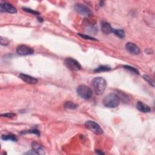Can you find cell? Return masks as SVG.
<instances>
[{"label": "cell", "instance_id": "30bf717a", "mask_svg": "<svg viewBox=\"0 0 155 155\" xmlns=\"http://www.w3.org/2000/svg\"><path fill=\"white\" fill-rule=\"evenodd\" d=\"M19 77L23 81H24L26 83L30 84H35L38 82V80L36 78H35L24 73H20Z\"/></svg>", "mask_w": 155, "mask_h": 155}, {"label": "cell", "instance_id": "cb8c5ba5", "mask_svg": "<svg viewBox=\"0 0 155 155\" xmlns=\"http://www.w3.org/2000/svg\"><path fill=\"white\" fill-rule=\"evenodd\" d=\"M16 116V114L12 113H4L1 115V116L2 117H6V118H12Z\"/></svg>", "mask_w": 155, "mask_h": 155}, {"label": "cell", "instance_id": "5b68a950", "mask_svg": "<svg viewBox=\"0 0 155 155\" xmlns=\"http://www.w3.org/2000/svg\"><path fill=\"white\" fill-rule=\"evenodd\" d=\"M66 66L73 71H78L81 69V66L80 63L72 58H67L64 60Z\"/></svg>", "mask_w": 155, "mask_h": 155}, {"label": "cell", "instance_id": "5bb4252c", "mask_svg": "<svg viewBox=\"0 0 155 155\" xmlns=\"http://www.w3.org/2000/svg\"><path fill=\"white\" fill-rule=\"evenodd\" d=\"M1 139L4 141H12L13 142H16L18 141V138L16 135L13 134H8V135H3L1 136Z\"/></svg>", "mask_w": 155, "mask_h": 155}, {"label": "cell", "instance_id": "4fadbf2b", "mask_svg": "<svg viewBox=\"0 0 155 155\" xmlns=\"http://www.w3.org/2000/svg\"><path fill=\"white\" fill-rule=\"evenodd\" d=\"M113 29H114L112 28L111 25L108 22L105 21H103L101 22V30L104 34L108 35L113 33Z\"/></svg>", "mask_w": 155, "mask_h": 155}, {"label": "cell", "instance_id": "d4e9b609", "mask_svg": "<svg viewBox=\"0 0 155 155\" xmlns=\"http://www.w3.org/2000/svg\"><path fill=\"white\" fill-rule=\"evenodd\" d=\"M95 152L97 154H104V152H103L101 150H96Z\"/></svg>", "mask_w": 155, "mask_h": 155}, {"label": "cell", "instance_id": "52a82bcc", "mask_svg": "<svg viewBox=\"0 0 155 155\" xmlns=\"http://www.w3.org/2000/svg\"><path fill=\"white\" fill-rule=\"evenodd\" d=\"M17 52L20 55L27 56L32 55L34 53V50L32 47H29L27 45H21L17 47Z\"/></svg>", "mask_w": 155, "mask_h": 155}, {"label": "cell", "instance_id": "7c38bea8", "mask_svg": "<svg viewBox=\"0 0 155 155\" xmlns=\"http://www.w3.org/2000/svg\"><path fill=\"white\" fill-rule=\"evenodd\" d=\"M136 108H138V110L142 113H149L151 112V108L150 107L145 103L141 102V101H138L136 104Z\"/></svg>", "mask_w": 155, "mask_h": 155}, {"label": "cell", "instance_id": "7a4b0ae2", "mask_svg": "<svg viewBox=\"0 0 155 155\" xmlns=\"http://www.w3.org/2000/svg\"><path fill=\"white\" fill-rule=\"evenodd\" d=\"M121 102V99L118 95L115 94H109L103 99V104L107 108H114L117 107Z\"/></svg>", "mask_w": 155, "mask_h": 155}, {"label": "cell", "instance_id": "e0dca14e", "mask_svg": "<svg viewBox=\"0 0 155 155\" xmlns=\"http://www.w3.org/2000/svg\"><path fill=\"white\" fill-rule=\"evenodd\" d=\"M27 133H32V134H35L38 136L40 135V131L36 129H30V130H23L20 132V134H27Z\"/></svg>", "mask_w": 155, "mask_h": 155}, {"label": "cell", "instance_id": "277c9868", "mask_svg": "<svg viewBox=\"0 0 155 155\" xmlns=\"http://www.w3.org/2000/svg\"><path fill=\"white\" fill-rule=\"evenodd\" d=\"M85 127L88 130L91 131V132L97 135H102L104 133V131L103 128L100 127V126L95 121H87L85 123Z\"/></svg>", "mask_w": 155, "mask_h": 155}, {"label": "cell", "instance_id": "3957f363", "mask_svg": "<svg viewBox=\"0 0 155 155\" xmlns=\"http://www.w3.org/2000/svg\"><path fill=\"white\" fill-rule=\"evenodd\" d=\"M77 94L81 98L85 99H89L93 95L91 89L84 84H81L77 87Z\"/></svg>", "mask_w": 155, "mask_h": 155}, {"label": "cell", "instance_id": "d6986e66", "mask_svg": "<svg viewBox=\"0 0 155 155\" xmlns=\"http://www.w3.org/2000/svg\"><path fill=\"white\" fill-rule=\"evenodd\" d=\"M124 68L127 69V70H128V71H130L131 72L135 73V74H137V75H139V71H138V70L136 68H135V67H133L130 66H124Z\"/></svg>", "mask_w": 155, "mask_h": 155}, {"label": "cell", "instance_id": "ba28073f", "mask_svg": "<svg viewBox=\"0 0 155 155\" xmlns=\"http://www.w3.org/2000/svg\"><path fill=\"white\" fill-rule=\"evenodd\" d=\"M125 47L126 50L130 54H132V55H139L141 52L140 49L139 48L138 46L133 43H127L125 45Z\"/></svg>", "mask_w": 155, "mask_h": 155}, {"label": "cell", "instance_id": "9c48e42d", "mask_svg": "<svg viewBox=\"0 0 155 155\" xmlns=\"http://www.w3.org/2000/svg\"><path fill=\"white\" fill-rule=\"evenodd\" d=\"M0 11L1 12H7L9 13H17V10L12 4L7 3H3L0 4Z\"/></svg>", "mask_w": 155, "mask_h": 155}, {"label": "cell", "instance_id": "ac0fdd59", "mask_svg": "<svg viewBox=\"0 0 155 155\" xmlns=\"http://www.w3.org/2000/svg\"><path fill=\"white\" fill-rule=\"evenodd\" d=\"M113 33H114L116 36H118L120 38H123L125 36L124 32L121 29H113Z\"/></svg>", "mask_w": 155, "mask_h": 155}, {"label": "cell", "instance_id": "9a60e30c", "mask_svg": "<svg viewBox=\"0 0 155 155\" xmlns=\"http://www.w3.org/2000/svg\"><path fill=\"white\" fill-rule=\"evenodd\" d=\"M64 107L66 108H68V109H76L78 107V105L72 102V101H66L64 103Z\"/></svg>", "mask_w": 155, "mask_h": 155}, {"label": "cell", "instance_id": "484cf974", "mask_svg": "<svg viewBox=\"0 0 155 155\" xmlns=\"http://www.w3.org/2000/svg\"><path fill=\"white\" fill-rule=\"evenodd\" d=\"M38 21H40V22H43L44 20L41 18H40V17H39V18H38Z\"/></svg>", "mask_w": 155, "mask_h": 155}, {"label": "cell", "instance_id": "ffe728a7", "mask_svg": "<svg viewBox=\"0 0 155 155\" xmlns=\"http://www.w3.org/2000/svg\"><path fill=\"white\" fill-rule=\"evenodd\" d=\"M10 43L9 40L8 39L3 38L2 36L0 37V44L2 45H7Z\"/></svg>", "mask_w": 155, "mask_h": 155}, {"label": "cell", "instance_id": "2e32d148", "mask_svg": "<svg viewBox=\"0 0 155 155\" xmlns=\"http://www.w3.org/2000/svg\"><path fill=\"white\" fill-rule=\"evenodd\" d=\"M111 68L108 66H101L96 68L95 70V72H107L111 71Z\"/></svg>", "mask_w": 155, "mask_h": 155}, {"label": "cell", "instance_id": "6da1fadb", "mask_svg": "<svg viewBox=\"0 0 155 155\" xmlns=\"http://www.w3.org/2000/svg\"><path fill=\"white\" fill-rule=\"evenodd\" d=\"M92 86L97 95H101L107 87V81L102 77L94 78L91 81Z\"/></svg>", "mask_w": 155, "mask_h": 155}, {"label": "cell", "instance_id": "8992f818", "mask_svg": "<svg viewBox=\"0 0 155 155\" xmlns=\"http://www.w3.org/2000/svg\"><path fill=\"white\" fill-rule=\"evenodd\" d=\"M75 10L80 15L85 17H89L91 15V12L89 7L84 4L81 3H77L74 6Z\"/></svg>", "mask_w": 155, "mask_h": 155}, {"label": "cell", "instance_id": "603a6c76", "mask_svg": "<svg viewBox=\"0 0 155 155\" xmlns=\"http://www.w3.org/2000/svg\"><path fill=\"white\" fill-rule=\"evenodd\" d=\"M78 35L80 36H81V38L85 39V40H94V41H97L96 39L93 38V37H91L89 35H83V34H78Z\"/></svg>", "mask_w": 155, "mask_h": 155}, {"label": "cell", "instance_id": "8fae6325", "mask_svg": "<svg viewBox=\"0 0 155 155\" xmlns=\"http://www.w3.org/2000/svg\"><path fill=\"white\" fill-rule=\"evenodd\" d=\"M32 150L36 154H45V152L44 147L40 144L36 142H33L32 143Z\"/></svg>", "mask_w": 155, "mask_h": 155}, {"label": "cell", "instance_id": "7402d4cb", "mask_svg": "<svg viewBox=\"0 0 155 155\" xmlns=\"http://www.w3.org/2000/svg\"><path fill=\"white\" fill-rule=\"evenodd\" d=\"M143 78L148 82L150 85H151V86L152 87H154V81L150 78L149 76H147V75H144L143 76Z\"/></svg>", "mask_w": 155, "mask_h": 155}, {"label": "cell", "instance_id": "44dd1931", "mask_svg": "<svg viewBox=\"0 0 155 155\" xmlns=\"http://www.w3.org/2000/svg\"><path fill=\"white\" fill-rule=\"evenodd\" d=\"M22 9L24 11H26V12H27L28 13H30L31 14L35 15H40V14L38 12L35 11V10H32V9H29V8H27V7H23Z\"/></svg>", "mask_w": 155, "mask_h": 155}]
</instances>
